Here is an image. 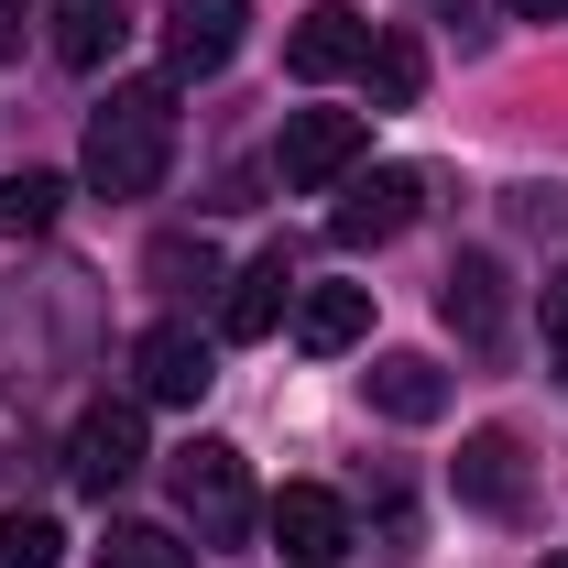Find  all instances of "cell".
<instances>
[{
  "label": "cell",
  "mask_w": 568,
  "mask_h": 568,
  "mask_svg": "<svg viewBox=\"0 0 568 568\" xmlns=\"http://www.w3.org/2000/svg\"><path fill=\"white\" fill-rule=\"evenodd\" d=\"M55 514H0V568H55Z\"/></svg>",
  "instance_id": "cell-20"
},
{
  "label": "cell",
  "mask_w": 568,
  "mask_h": 568,
  "mask_svg": "<svg viewBox=\"0 0 568 568\" xmlns=\"http://www.w3.org/2000/svg\"><path fill=\"white\" fill-rule=\"evenodd\" d=\"M514 22H568V0H503Z\"/></svg>",
  "instance_id": "cell-22"
},
{
  "label": "cell",
  "mask_w": 568,
  "mask_h": 568,
  "mask_svg": "<svg viewBox=\"0 0 568 568\" xmlns=\"http://www.w3.org/2000/svg\"><path fill=\"white\" fill-rule=\"evenodd\" d=\"M547 339H568V263L547 274Z\"/></svg>",
  "instance_id": "cell-21"
},
{
  "label": "cell",
  "mask_w": 568,
  "mask_h": 568,
  "mask_svg": "<svg viewBox=\"0 0 568 568\" xmlns=\"http://www.w3.org/2000/svg\"><path fill=\"white\" fill-rule=\"evenodd\" d=\"M99 568H197V547H175L164 525H110V547H99Z\"/></svg>",
  "instance_id": "cell-19"
},
{
  "label": "cell",
  "mask_w": 568,
  "mask_h": 568,
  "mask_svg": "<svg viewBox=\"0 0 568 568\" xmlns=\"http://www.w3.org/2000/svg\"><path fill=\"white\" fill-rule=\"evenodd\" d=\"M11 33H22V0H0V44H11Z\"/></svg>",
  "instance_id": "cell-23"
},
{
  "label": "cell",
  "mask_w": 568,
  "mask_h": 568,
  "mask_svg": "<svg viewBox=\"0 0 568 568\" xmlns=\"http://www.w3.org/2000/svg\"><path fill=\"white\" fill-rule=\"evenodd\" d=\"M67 470L88 481V493H121V481L142 470V405H88V416H77Z\"/></svg>",
  "instance_id": "cell-8"
},
{
  "label": "cell",
  "mask_w": 568,
  "mask_h": 568,
  "mask_svg": "<svg viewBox=\"0 0 568 568\" xmlns=\"http://www.w3.org/2000/svg\"><path fill=\"white\" fill-rule=\"evenodd\" d=\"M142 274L164 284V295H197V284H219V252H209V241H186V230H164V241L142 252Z\"/></svg>",
  "instance_id": "cell-18"
},
{
  "label": "cell",
  "mask_w": 568,
  "mask_h": 568,
  "mask_svg": "<svg viewBox=\"0 0 568 568\" xmlns=\"http://www.w3.org/2000/svg\"><path fill=\"white\" fill-rule=\"evenodd\" d=\"M241 22H252V0H175V11H164V67L175 77H219L241 55Z\"/></svg>",
  "instance_id": "cell-5"
},
{
  "label": "cell",
  "mask_w": 568,
  "mask_h": 568,
  "mask_svg": "<svg viewBox=\"0 0 568 568\" xmlns=\"http://www.w3.org/2000/svg\"><path fill=\"white\" fill-rule=\"evenodd\" d=\"M361 383H372V416H394V426L448 416V372H437V361H416V351H383Z\"/></svg>",
  "instance_id": "cell-12"
},
{
  "label": "cell",
  "mask_w": 568,
  "mask_h": 568,
  "mask_svg": "<svg viewBox=\"0 0 568 568\" xmlns=\"http://www.w3.org/2000/svg\"><path fill=\"white\" fill-rule=\"evenodd\" d=\"M164 153H175V88L164 77L110 88V110L88 121V186L99 197H153L164 186Z\"/></svg>",
  "instance_id": "cell-1"
},
{
  "label": "cell",
  "mask_w": 568,
  "mask_h": 568,
  "mask_svg": "<svg viewBox=\"0 0 568 568\" xmlns=\"http://www.w3.org/2000/svg\"><path fill=\"white\" fill-rule=\"evenodd\" d=\"M361 153H372V121L361 110H295L284 142H274V175L284 186H339Z\"/></svg>",
  "instance_id": "cell-3"
},
{
  "label": "cell",
  "mask_w": 568,
  "mask_h": 568,
  "mask_svg": "<svg viewBox=\"0 0 568 568\" xmlns=\"http://www.w3.org/2000/svg\"><path fill=\"white\" fill-rule=\"evenodd\" d=\"M55 55H67V67H110V55H121V11H110V0H67V11H55Z\"/></svg>",
  "instance_id": "cell-16"
},
{
  "label": "cell",
  "mask_w": 568,
  "mask_h": 568,
  "mask_svg": "<svg viewBox=\"0 0 568 568\" xmlns=\"http://www.w3.org/2000/svg\"><path fill=\"white\" fill-rule=\"evenodd\" d=\"M361 55H372V22H361L351 0H317V11L284 33V67L295 77H351Z\"/></svg>",
  "instance_id": "cell-11"
},
{
  "label": "cell",
  "mask_w": 568,
  "mask_h": 568,
  "mask_svg": "<svg viewBox=\"0 0 568 568\" xmlns=\"http://www.w3.org/2000/svg\"><path fill=\"white\" fill-rule=\"evenodd\" d=\"M416 197H426V175H416V164H372L351 197L328 209V241H339V252H372V241L416 230Z\"/></svg>",
  "instance_id": "cell-4"
},
{
  "label": "cell",
  "mask_w": 568,
  "mask_h": 568,
  "mask_svg": "<svg viewBox=\"0 0 568 568\" xmlns=\"http://www.w3.org/2000/svg\"><path fill=\"white\" fill-rule=\"evenodd\" d=\"M132 372H142V405H197V394L219 383L209 339H197V328H175V317H164V328H142V339H132Z\"/></svg>",
  "instance_id": "cell-6"
},
{
  "label": "cell",
  "mask_w": 568,
  "mask_h": 568,
  "mask_svg": "<svg viewBox=\"0 0 568 568\" xmlns=\"http://www.w3.org/2000/svg\"><path fill=\"white\" fill-rule=\"evenodd\" d=\"M55 219H67V175H33V164H22V175L0 186V230H11V241H44Z\"/></svg>",
  "instance_id": "cell-17"
},
{
  "label": "cell",
  "mask_w": 568,
  "mask_h": 568,
  "mask_svg": "<svg viewBox=\"0 0 568 568\" xmlns=\"http://www.w3.org/2000/svg\"><path fill=\"white\" fill-rule=\"evenodd\" d=\"M437 317H448L470 351H503V317H514V306H503V263H493V252H459V263H448Z\"/></svg>",
  "instance_id": "cell-9"
},
{
  "label": "cell",
  "mask_w": 568,
  "mask_h": 568,
  "mask_svg": "<svg viewBox=\"0 0 568 568\" xmlns=\"http://www.w3.org/2000/svg\"><path fill=\"white\" fill-rule=\"evenodd\" d=\"M175 503H186V525H197L209 547H230V536L252 525V470H241V448H230V437H186V448H175Z\"/></svg>",
  "instance_id": "cell-2"
},
{
  "label": "cell",
  "mask_w": 568,
  "mask_h": 568,
  "mask_svg": "<svg viewBox=\"0 0 568 568\" xmlns=\"http://www.w3.org/2000/svg\"><path fill=\"white\" fill-rule=\"evenodd\" d=\"M284 295H295V263H284V252H263L252 274H241L230 295H219V328H230V339H274Z\"/></svg>",
  "instance_id": "cell-13"
},
{
  "label": "cell",
  "mask_w": 568,
  "mask_h": 568,
  "mask_svg": "<svg viewBox=\"0 0 568 568\" xmlns=\"http://www.w3.org/2000/svg\"><path fill=\"white\" fill-rule=\"evenodd\" d=\"M361 328H372V284H306L295 295V339L306 351H351Z\"/></svg>",
  "instance_id": "cell-14"
},
{
  "label": "cell",
  "mask_w": 568,
  "mask_h": 568,
  "mask_svg": "<svg viewBox=\"0 0 568 568\" xmlns=\"http://www.w3.org/2000/svg\"><path fill=\"white\" fill-rule=\"evenodd\" d=\"M536 568H568V547H558V558H536Z\"/></svg>",
  "instance_id": "cell-24"
},
{
  "label": "cell",
  "mask_w": 568,
  "mask_h": 568,
  "mask_svg": "<svg viewBox=\"0 0 568 568\" xmlns=\"http://www.w3.org/2000/svg\"><path fill=\"white\" fill-rule=\"evenodd\" d=\"M459 503L525 514V437H514V426H470V437H459Z\"/></svg>",
  "instance_id": "cell-10"
},
{
  "label": "cell",
  "mask_w": 568,
  "mask_h": 568,
  "mask_svg": "<svg viewBox=\"0 0 568 568\" xmlns=\"http://www.w3.org/2000/svg\"><path fill=\"white\" fill-rule=\"evenodd\" d=\"M361 88H372V110H416V88H426V44H416V33H372Z\"/></svg>",
  "instance_id": "cell-15"
},
{
  "label": "cell",
  "mask_w": 568,
  "mask_h": 568,
  "mask_svg": "<svg viewBox=\"0 0 568 568\" xmlns=\"http://www.w3.org/2000/svg\"><path fill=\"white\" fill-rule=\"evenodd\" d=\"M274 547H284V568H339V558H351V514H339V493H317V481L274 493Z\"/></svg>",
  "instance_id": "cell-7"
}]
</instances>
